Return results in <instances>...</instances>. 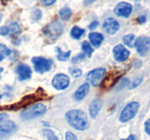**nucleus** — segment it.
I'll return each mask as SVG.
<instances>
[{
	"label": "nucleus",
	"mask_w": 150,
	"mask_h": 140,
	"mask_svg": "<svg viewBox=\"0 0 150 140\" xmlns=\"http://www.w3.org/2000/svg\"><path fill=\"white\" fill-rule=\"evenodd\" d=\"M105 74H106V70L103 69V68L92 70L87 74V77H86L87 83L94 87H98L101 84L102 80L104 79Z\"/></svg>",
	"instance_id": "5"
},
{
	"label": "nucleus",
	"mask_w": 150,
	"mask_h": 140,
	"mask_svg": "<svg viewBox=\"0 0 150 140\" xmlns=\"http://www.w3.org/2000/svg\"><path fill=\"white\" fill-rule=\"evenodd\" d=\"M2 18H3V14H2V11H0V23H1Z\"/></svg>",
	"instance_id": "39"
},
{
	"label": "nucleus",
	"mask_w": 150,
	"mask_h": 140,
	"mask_svg": "<svg viewBox=\"0 0 150 140\" xmlns=\"http://www.w3.org/2000/svg\"><path fill=\"white\" fill-rule=\"evenodd\" d=\"M69 83H71V80H69V77L67 75L63 73H58L55 74L53 76L51 80V85L55 90L57 91H63L69 86Z\"/></svg>",
	"instance_id": "8"
},
{
	"label": "nucleus",
	"mask_w": 150,
	"mask_h": 140,
	"mask_svg": "<svg viewBox=\"0 0 150 140\" xmlns=\"http://www.w3.org/2000/svg\"><path fill=\"white\" fill-rule=\"evenodd\" d=\"M64 140H78V137L76 136L73 132H71V131H67V132H65Z\"/></svg>",
	"instance_id": "28"
},
{
	"label": "nucleus",
	"mask_w": 150,
	"mask_h": 140,
	"mask_svg": "<svg viewBox=\"0 0 150 140\" xmlns=\"http://www.w3.org/2000/svg\"><path fill=\"white\" fill-rule=\"evenodd\" d=\"M2 71H3V69H0V79H1V73H2Z\"/></svg>",
	"instance_id": "41"
},
{
	"label": "nucleus",
	"mask_w": 150,
	"mask_h": 140,
	"mask_svg": "<svg viewBox=\"0 0 150 140\" xmlns=\"http://www.w3.org/2000/svg\"><path fill=\"white\" fill-rule=\"evenodd\" d=\"M138 21L140 24H143V23H145V21H146V18H145V16H140V18H138Z\"/></svg>",
	"instance_id": "37"
},
{
	"label": "nucleus",
	"mask_w": 150,
	"mask_h": 140,
	"mask_svg": "<svg viewBox=\"0 0 150 140\" xmlns=\"http://www.w3.org/2000/svg\"><path fill=\"white\" fill-rule=\"evenodd\" d=\"M89 90H90V85L88 83L82 84L81 86L76 90L75 94H74V98H75V100H77V101L83 100V99L86 97V95L88 94Z\"/></svg>",
	"instance_id": "15"
},
{
	"label": "nucleus",
	"mask_w": 150,
	"mask_h": 140,
	"mask_svg": "<svg viewBox=\"0 0 150 140\" xmlns=\"http://www.w3.org/2000/svg\"><path fill=\"white\" fill-rule=\"evenodd\" d=\"M31 61L33 63L34 71L38 74L47 73V72L51 71L52 67H53V60L51 58H47V57L34 56L32 57Z\"/></svg>",
	"instance_id": "4"
},
{
	"label": "nucleus",
	"mask_w": 150,
	"mask_h": 140,
	"mask_svg": "<svg viewBox=\"0 0 150 140\" xmlns=\"http://www.w3.org/2000/svg\"><path fill=\"white\" fill-rule=\"evenodd\" d=\"M8 29H9V35L13 38L18 37L22 32V27L18 22H11L8 26Z\"/></svg>",
	"instance_id": "17"
},
{
	"label": "nucleus",
	"mask_w": 150,
	"mask_h": 140,
	"mask_svg": "<svg viewBox=\"0 0 150 140\" xmlns=\"http://www.w3.org/2000/svg\"><path fill=\"white\" fill-rule=\"evenodd\" d=\"M7 35H9V29H8V26L0 27V36H7Z\"/></svg>",
	"instance_id": "30"
},
{
	"label": "nucleus",
	"mask_w": 150,
	"mask_h": 140,
	"mask_svg": "<svg viewBox=\"0 0 150 140\" xmlns=\"http://www.w3.org/2000/svg\"><path fill=\"white\" fill-rule=\"evenodd\" d=\"M94 1H95V0H84V4L87 6V5H90L91 3H93Z\"/></svg>",
	"instance_id": "35"
},
{
	"label": "nucleus",
	"mask_w": 150,
	"mask_h": 140,
	"mask_svg": "<svg viewBox=\"0 0 150 140\" xmlns=\"http://www.w3.org/2000/svg\"><path fill=\"white\" fill-rule=\"evenodd\" d=\"M113 52V56H115V60L117 61H125L128 59V57L130 56V51L125 47L122 44H119V45H115V48L112 50Z\"/></svg>",
	"instance_id": "12"
},
{
	"label": "nucleus",
	"mask_w": 150,
	"mask_h": 140,
	"mask_svg": "<svg viewBox=\"0 0 150 140\" xmlns=\"http://www.w3.org/2000/svg\"><path fill=\"white\" fill-rule=\"evenodd\" d=\"M12 53V51L3 43H0V63L3 60L5 57L10 56Z\"/></svg>",
	"instance_id": "22"
},
{
	"label": "nucleus",
	"mask_w": 150,
	"mask_h": 140,
	"mask_svg": "<svg viewBox=\"0 0 150 140\" xmlns=\"http://www.w3.org/2000/svg\"><path fill=\"white\" fill-rule=\"evenodd\" d=\"M102 105H103V101L101 100L100 98L94 99V100L90 103V105H89V114H90L91 118L95 119L97 116H98V114H99V112H100Z\"/></svg>",
	"instance_id": "14"
},
{
	"label": "nucleus",
	"mask_w": 150,
	"mask_h": 140,
	"mask_svg": "<svg viewBox=\"0 0 150 140\" xmlns=\"http://www.w3.org/2000/svg\"><path fill=\"white\" fill-rule=\"evenodd\" d=\"M84 58H85V54H84V53L78 54V55H76L75 57H73V59H71V63H79V61H82Z\"/></svg>",
	"instance_id": "29"
},
{
	"label": "nucleus",
	"mask_w": 150,
	"mask_h": 140,
	"mask_svg": "<svg viewBox=\"0 0 150 140\" xmlns=\"http://www.w3.org/2000/svg\"><path fill=\"white\" fill-rule=\"evenodd\" d=\"M42 124H43V126L45 128H50V123L46 122V121H42Z\"/></svg>",
	"instance_id": "36"
},
{
	"label": "nucleus",
	"mask_w": 150,
	"mask_h": 140,
	"mask_svg": "<svg viewBox=\"0 0 150 140\" xmlns=\"http://www.w3.org/2000/svg\"><path fill=\"white\" fill-rule=\"evenodd\" d=\"M69 34H71V37L73 38V39L78 40V39H80L84 34H85V30L80 28V27H78V26H75V27L71 28V33Z\"/></svg>",
	"instance_id": "21"
},
{
	"label": "nucleus",
	"mask_w": 150,
	"mask_h": 140,
	"mask_svg": "<svg viewBox=\"0 0 150 140\" xmlns=\"http://www.w3.org/2000/svg\"><path fill=\"white\" fill-rule=\"evenodd\" d=\"M42 33L45 36V38L50 42H55L58 38L62 35L63 33V25L61 24L59 21H53L47 26H45L42 30Z\"/></svg>",
	"instance_id": "3"
},
{
	"label": "nucleus",
	"mask_w": 150,
	"mask_h": 140,
	"mask_svg": "<svg viewBox=\"0 0 150 140\" xmlns=\"http://www.w3.org/2000/svg\"><path fill=\"white\" fill-rule=\"evenodd\" d=\"M122 41L129 47H135V43H136V37L133 34H128V35L122 37Z\"/></svg>",
	"instance_id": "23"
},
{
	"label": "nucleus",
	"mask_w": 150,
	"mask_h": 140,
	"mask_svg": "<svg viewBox=\"0 0 150 140\" xmlns=\"http://www.w3.org/2000/svg\"><path fill=\"white\" fill-rule=\"evenodd\" d=\"M136 1H138V0H136Z\"/></svg>",
	"instance_id": "42"
},
{
	"label": "nucleus",
	"mask_w": 150,
	"mask_h": 140,
	"mask_svg": "<svg viewBox=\"0 0 150 140\" xmlns=\"http://www.w3.org/2000/svg\"><path fill=\"white\" fill-rule=\"evenodd\" d=\"M41 1L45 6H51L52 4L55 3L56 0H41Z\"/></svg>",
	"instance_id": "31"
},
{
	"label": "nucleus",
	"mask_w": 150,
	"mask_h": 140,
	"mask_svg": "<svg viewBox=\"0 0 150 140\" xmlns=\"http://www.w3.org/2000/svg\"><path fill=\"white\" fill-rule=\"evenodd\" d=\"M97 26H98V22H96V21H95V22H92V23H91V24L89 25V29H90V30H93L94 28H96Z\"/></svg>",
	"instance_id": "34"
},
{
	"label": "nucleus",
	"mask_w": 150,
	"mask_h": 140,
	"mask_svg": "<svg viewBox=\"0 0 150 140\" xmlns=\"http://www.w3.org/2000/svg\"><path fill=\"white\" fill-rule=\"evenodd\" d=\"M18 130V127L13 121L6 120L0 124V140H4L8 137L12 136L16 131Z\"/></svg>",
	"instance_id": "6"
},
{
	"label": "nucleus",
	"mask_w": 150,
	"mask_h": 140,
	"mask_svg": "<svg viewBox=\"0 0 150 140\" xmlns=\"http://www.w3.org/2000/svg\"><path fill=\"white\" fill-rule=\"evenodd\" d=\"M145 132L150 136V119H148V120L145 122Z\"/></svg>",
	"instance_id": "32"
},
{
	"label": "nucleus",
	"mask_w": 150,
	"mask_h": 140,
	"mask_svg": "<svg viewBox=\"0 0 150 140\" xmlns=\"http://www.w3.org/2000/svg\"><path fill=\"white\" fill-rule=\"evenodd\" d=\"M42 16H43V14H42V10L39 9V8H35V9L32 11L31 14V20L33 23H38L40 20L42 18Z\"/></svg>",
	"instance_id": "25"
},
{
	"label": "nucleus",
	"mask_w": 150,
	"mask_h": 140,
	"mask_svg": "<svg viewBox=\"0 0 150 140\" xmlns=\"http://www.w3.org/2000/svg\"><path fill=\"white\" fill-rule=\"evenodd\" d=\"M71 14H73L71 9L69 7H67V6H63L62 8H60L59 9V11H58V16H59L61 21H63V22L69 21V18H71Z\"/></svg>",
	"instance_id": "18"
},
{
	"label": "nucleus",
	"mask_w": 150,
	"mask_h": 140,
	"mask_svg": "<svg viewBox=\"0 0 150 140\" xmlns=\"http://www.w3.org/2000/svg\"><path fill=\"white\" fill-rule=\"evenodd\" d=\"M46 112H47V107L42 102H37L23 109L20 112V118L21 120L28 122L45 116Z\"/></svg>",
	"instance_id": "2"
},
{
	"label": "nucleus",
	"mask_w": 150,
	"mask_h": 140,
	"mask_svg": "<svg viewBox=\"0 0 150 140\" xmlns=\"http://www.w3.org/2000/svg\"><path fill=\"white\" fill-rule=\"evenodd\" d=\"M119 29H120V24L115 18H106L104 21V23H103V30L107 34L112 35V34L117 33Z\"/></svg>",
	"instance_id": "13"
},
{
	"label": "nucleus",
	"mask_w": 150,
	"mask_h": 140,
	"mask_svg": "<svg viewBox=\"0 0 150 140\" xmlns=\"http://www.w3.org/2000/svg\"><path fill=\"white\" fill-rule=\"evenodd\" d=\"M142 80H143V77H142V76H139V77H137L136 79H135L134 81H133V83L131 84L130 88H131V89H134V88H136V87H138L139 85L142 83Z\"/></svg>",
	"instance_id": "27"
},
{
	"label": "nucleus",
	"mask_w": 150,
	"mask_h": 140,
	"mask_svg": "<svg viewBox=\"0 0 150 140\" xmlns=\"http://www.w3.org/2000/svg\"><path fill=\"white\" fill-rule=\"evenodd\" d=\"M138 109H139V102L133 101V102L128 103V104L124 107L122 112H120V121L122 123L129 122V121L132 120V119L136 116Z\"/></svg>",
	"instance_id": "7"
},
{
	"label": "nucleus",
	"mask_w": 150,
	"mask_h": 140,
	"mask_svg": "<svg viewBox=\"0 0 150 140\" xmlns=\"http://www.w3.org/2000/svg\"><path fill=\"white\" fill-rule=\"evenodd\" d=\"M2 97H3V94H2V93L0 92V100H1V99H2Z\"/></svg>",
	"instance_id": "40"
},
{
	"label": "nucleus",
	"mask_w": 150,
	"mask_h": 140,
	"mask_svg": "<svg viewBox=\"0 0 150 140\" xmlns=\"http://www.w3.org/2000/svg\"><path fill=\"white\" fill-rule=\"evenodd\" d=\"M120 140H135V136H134V135H130V136L127 137V138H125V139H120Z\"/></svg>",
	"instance_id": "38"
},
{
	"label": "nucleus",
	"mask_w": 150,
	"mask_h": 140,
	"mask_svg": "<svg viewBox=\"0 0 150 140\" xmlns=\"http://www.w3.org/2000/svg\"><path fill=\"white\" fill-rule=\"evenodd\" d=\"M135 46H136L137 52L140 55H145L150 48V38L147 36L139 37L138 39H136Z\"/></svg>",
	"instance_id": "10"
},
{
	"label": "nucleus",
	"mask_w": 150,
	"mask_h": 140,
	"mask_svg": "<svg viewBox=\"0 0 150 140\" xmlns=\"http://www.w3.org/2000/svg\"><path fill=\"white\" fill-rule=\"evenodd\" d=\"M7 118H8V114L6 112H0V124L7 120Z\"/></svg>",
	"instance_id": "33"
},
{
	"label": "nucleus",
	"mask_w": 150,
	"mask_h": 140,
	"mask_svg": "<svg viewBox=\"0 0 150 140\" xmlns=\"http://www.w3.org/2000/svg\"><path fill=\"white\" fill-rule=\"evenodd\" d=\"M133 7L130 3L128 2H120L117 6L115 7V14L117 16L122 18H129L132 14Z\"/></svg>",
	"instance_id": "11"
},
{
	"label": "nucleus",
	"mask_w": 150,
	"mask_h": 140,
	"mask_svg": "<svg viewBox=\"0 0 150 140\" xmlns=\"http://www.w3.org/2000/svg\"><path fill=\"white\" fill-rule=\"evenodd\" d=\"M32 72H33L32 69L26 63H21L16 67V74L20 81H26V80L31 79Z\"/></svg>",
	"instance_id": "9"
},
{
	"label": "nucleus",
	"mask_w": 150,
	"mask_h": 140,
	"mask_svg": "<svg viewBox=\"0 0 150 140\" xmlns=\"http://www.w3.org/2000/svg\"><path fill=\"white\" fill-rule=\"evenodd\" d=\"M82 50H83L85 56H87V57H91L93 51H94L92 45H91L89 42H87V41H84L83 43H82Z\"/></svg>",
	"instance_id": "24"
},
{
	"label": "nucleus",
	"mask_w": 150,
	"mask_h": 140,
	"mask_svg": "<svg viewBox=\"0 0 150 140\" xmlns=\"http://www.w3.org/2000/svg\"><path fill=\"white\" fill-rule=\"evenodd\" d=\"M42 135L46 140H59L58 136L55 134L53 130H51L50 128H45L42 130Z\"/></svg>",
	"instance_id": "19"
},
{
	"label": "nucleus",
	"mask_w": 150,
	"mask_h": 140,
	"mask_svg": "<svg viewBox=\"0 0 150 140\" xmlns=\"http://www.w3.org/2000/svg\"><path fill=\"white\" fill-rule=\"evenodd\" d=\"M65 121L75 130L85 131L89 128V120L87 114L82 109H71L67 112Z\"/></svg>",
	"instance_id": "1"
},
{
	"label": "nucleus",
	"mask_w": 150,
	"mask_h": 140,
	"mask_svg": "<svg viewBox=\"0 0 150 140\" xmlns=\"http://www.w3.org/2000/svg\"><path fill=\"white\" fill-rule=\"evenodd\" d=\"M55 51L57 52L56 54V57L59 61H67V59L71 57V51L69 50V51H62L59 47H56L55 48Z\"/></svg>",
	"instance_id": "20"
},
{
	"label": "nucleus",
	"mask_w": 150,
	"mask_h": 140,
	"mask_svg": "<svg viewBox=\"0 0 150 140\" xmlns=\"http://www.w3.org/2000/svg\"><path fill=\"white\" fill-rule=\"evenodd\" d=\"M69 72L71 74V76H73L74 78H80L82 76V74H83L82 70L77 67H69Z\"/></svg>",
	"instance_id": "26"
},
{
	"label": "nucleus",
	"mask_w": 150,
	"mask_h": 140,
	"mask_svg": "<svg viewBox=\"0 0 150 140\" xmlns=\"http://www.w3.org/2000/svg\"><path fill=\"white\" fill-rule=\"evenodd\" d=\"M103 35L100 33H97V32H92L89 34V41L90 44L94 47H99L101 45V43L103 42Z\"/></svg>",
	"instance_id": "16"
}]
</instances>
